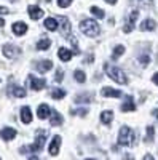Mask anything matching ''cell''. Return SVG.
I'll return each instance as SVG.
<instances>
[{"mask_svg": "<svg viewBox=\"0 0 158 160\" xmlns=\"http://www.w3.org/2000/svg\"><path fill=\"white\" fill-rule=\"evenodd\" d=\"M105 72H107V75H109L112 80H115L117 83H120V85H126V83H128L126 74H125L122 69L115 68V66H109V64H105Z\"/></svg>", "mask_w": 158, "mask_h": 160, "instance_id": "obj_3", "label": "cell"}, {"mask_svg": "<svg viewBox=\"0 0 158 160\" xmlns=\"http://www.w3.org/2000/svg\"><path fill=\"white\" fill-rule=\"evenodd\" d=\"M74 77H75V80H77L78 83H85V80H86V75H85L83 71H75Z\"/></svg>", "mask_w": 158, "mask_h": 160, "instance_id": "obj_27", "label": "cell"}, {"mask_svg": "<svg viewBox=\"0 0 158 160\" xmlns=\"http://www.w3.org/2000/svg\"><path fill=\"white\" fill-rule=\"evenodd\" d=\"M146 160H155V158H153V157L149 154V155H146Z\"/></svg>", "mask_w": 158, "mask_h": 160, "instance_id": "obj_40", "label": "cell"}, {"mask_svg": "<svg viewBox=\"0 0 158 160\" xmlns=\"http://www.w3.org/2000/svg\"><path fill=\"white\" fill-rule=\"evenodd\" d=\"M80 31L88 37H94V35L99 34L101 28H99L98 21H94V19H83L80 22Z\"/></svg>", "mask_w": 158, "mask_h": 160, "instance_id": "obj_4", "label": "cell"}, {"mask_svg": "<svg viewBox=\"0 0 158 160\" xmlns=\"http://www.w3.org/2000/svg\"><path fill=\"white\" fill-rule=\"evenodd\" d=\"M137 2H139L141 5H146V7L152 5V0H137Z\"/></svg>", "mask_w": 158, "mask_h": 160, "instance_id": "obj_34", "label": "cell"}, {"mask_svg": "<svg viewBox=\"0 0 158 160\" xmlns=\"http://www.w3.org/2000/svg\"><path fill=\"white\" fill-rule=\"evenodd\" d=\"M70 3H72V0H58V7L61 8H67Z\"/></svg>", "mask_w": 158, "mask_h": 160, "instance_id": "obj_31", "label": "cell"}, {"mask_svg": "<svg viewBox=\"0 0 158 160\" xmlns=\"http://www.w3.org/2000/svg\"><path fill=\"white\" fill-rule=\"evenodd\" d=\"M105 2H107V3H112V5H113V3H117V0H105Z\"/></svg>", "mask_w": 158, "mask_h": 160, "instance_id": "obj_41", "label": "cell"}, {"mask_svg": "<svg viewBox=\"0 0 158 160\" xmlns=\"http://www.w3.org/2000/svg\"><path fill=\"white\" fill-rule=\"evenodd\" d=\"M85 160H94V158H85Z\"/></svg>", "mask_w": 158, "mask_h": 160, "instance_id": "obj_43", "label": "cell"}, {"mask_svg": "<svg viewBox=\"0 0 158 160\" xmlns=\"http://www.w3.org/2000/svg\"><path fill=\"white\" fill-rule=\"evenodd\" d=\"M50 114H51V108H50V106L48 104H40V108H38V111H37L38 118H46Z\"/></svg>", "mask_w": 158, "mask_h": 160, "instance_id": "obj_16", "label": "cell"}, {"mask_svg": "<svg viewBox=\"0 0 158 160\" xmlns=\"http://www.w3.org/2000/svg\"><path fill=\"white\" fill-rule=\"evenodd\" d=\"M46 2H50V0H46Z\"/></svg>", "mask_w": 158, "mask_h": 160, "instance_id": "obj_44", "label": "cell"}, {"mask_svg": "<svg viewBox=\"0 0 158 160\" xmlns=\"http://www.w3.org/2000/svg\"><path fill=\"white\" fill-rule=\"evenodd\" d=\"M118 144L120 146H129V148L136 146V133L129 127H122L120 135H118Z\"/></svg>", "mask_w": 158, "mask_h": 160, "instance_id": "obj_2", "label": "cell"}, {"mask_svg": "<svg viewBox=\"0 0 158 160\" xmlns=\"http://www.w3.org/2000/svg\"><path fill=\"white\" fill-rule=\"evenodd\" d=\"M46 136L48 133L45 130H37V136H35V142L31 144V146H26V148L21 149V152H38L43 149L45 146V141H46Z\"/></svg>", "mask_w": 158, "mask_h": 160, "instance_id": "obj_1", "label": "cell"}, {"mask_svg": "<svg viewBox=\"0 0 158 160\" xmlns=\"http://www.w3.org/2000/svg\"><path fill=\"white\" fill-rule=\"evenodd\" d=\"M123 51H125V47H123V45H118V47H115V50H113V58L117 59L120 55H123Z\"/></svg>", "mask_w": 158, "mask_h": 160, "instance_id": "obj_29", "label": "cell"}, {"mask_svg": "<svg viewBox=\"0 0 158 160\" xmlns=\"http://www.w3.org/2000/svg\"><path fill=\"white\" fill-rule=\"evenodd\" d=\"M58 28H59V32H61V35L62 37H65L67 38L69 35H72L70 32H72V26H70V21L65 18V16H61L59 19H58Z\"/></svg>", "mask_w": 158, "mask_h": 160, "instance_id": "obj_5", "label": "cell"}, {"mask_svg": "<svg viewBox=\"0 0 158 160\" xmlns=\"http://www.w3.org/2000/svg\"><path fill=\"white\" fill-rule=\"evenodd\" d=\"M91 13H93L94 16H98L99 19H102V18H104V15H105V13H104L101 8H96V7H91Z\"/></svg>", "mask_w": 158, "mask_h": 160, "instance_id": "obj_28", "label": "cell"}, {"mask_svg": "<svg viewBox=\"0 0 158 160\" xmlns=\"http://www.w3.org/2000/svg\"><path fill=\"white\" fill-rule=\"evenodd\" d=\"M13 95H15L16 98H26V90L21 88V87H13Z\"/></svg>", "mask_w": 158, "mask_h": 160, "instance_id": "obj_25", "label": "cell"}, {"mask_svg": "<svg viewBox=\"0 0 158 160\" xmlns=\"http://www.w3.org/2000/svg\"><path fill=\"white\" fill-rule=\"evenodd\" d=\"M51 68H53V62H51L50 59H45V61L37 62V71L40 72V74H45V72H48Z\"/></svg>", "mask_w": 158, "mask_h": 160, "instance_id": "obj_13", "label": "cell"}, {"mask_svg": "<svg viewBox=\"0 0 158 160\" xmlns=\"http://www.w3.org/2000/svg\"><path fill=\"white\" fill-rule=\"evenodd\" d=\"M152 114H153V115L158 118V109H153V112H152Z\"/></svg>", "mask_w": 158, "mask_h": 160, "instance_id": "obj_39", "label": "cell"}, {"mask_svg": "<svg viewBox=\"0 0 158 160\" xmlns=\"http://www.w3.org/2000/svg\"><path fill=\"white\" fill-rule=\"evenodd\" d=\"M50 45H51V40H50V38H42L40 42L37 43V48H38V50H48Z\"/></svg>", "mask_w": 158, "mask_h": 160, "instance_id": "obj_24", "label": "cell"}, {"mask_svg": "<svg viewBox=\"0 0 158 160\" xmlns=\"http://www.w3.org/2000/svg\"><path fill=\"white\" fill-rule=\"evenodd\" d=\"M136 109V106H134V101H133V96H126V102L122 104V111L123 112H131V111H134Z\"/></svg>", "mask_w": 158, "mask_h": 160, "instance_id": "obj_15", "label": "cell"}, {"mask_svg": "<svg viewBox=\"0 0 158 160\" xmlns=\"http://www.w3.org/2000/svg\"><path fill=\"white\" fill-rule=\"evenodd\" d=\"M27 82H29V87L34 90V91H40L46 87V80L43 78H35L34 75H29L27 77Z\"/></svg>", "mask_w": 158, "mask_h": 160, "instance_id": "obj_6", "label": "cell"}, {"mask_svg": "<svg viewBox=\"0 0 158 160\" xmlns=\"http://www.w3.org/2000/svg\"><path fill=\"white\" fill-rule=\"evenodd\" d=\"M3 26H5V19L0 18V28H3Z\"/></svg>", "mask_w": 158, "mask_h": 160, "instance_id": "obj_37", "label": "cell"}, {"mask_svg": "<svg viewBox=\"0 0 158 160\" xmlns=\"http://www.w3.org/2000/svg\"><path fill=\"white\" fill-rule=\"evenodd\" d=\"M102 96L105 98H122V91L120 90H113V88H109V87H105L102 88Z\"/></svg>", "mask_w": 158, "mask_h": 160, "instance_id": "obj_10", "label": "cell"}, {"mask_svg": "<svg viewBox=\"0 0 158 160\" xmlns=\"http://www.w3.org/2000/svg\"><path fill=\"white\" fill-rule=\"evenodd\" d=\"M29 160H38V157H35V155H32V157H29Z\"/></svg>", "mask_w": 158, "mask_h": 160, "instance_id": "obj_42", "label": "cell"}, {"mask_svg": "<svg viewBox=\"0 0 158 160\" xmlns=\"http://www.w3.org/2000/svg\"><path fill=\"white\" fill-rule=\"evenodd\" d=\"M21 122L26 123V125L32 122V112H31V109L27 108V106L21 108Z\"/></svg>", "mask_w": 158, "mask_h": 160, "instance_id": "obj_11", "label": "cell"}, {"mask_svg": "<svg viewBox=\"0 0 158 160\" xmlns=\"http://www.w3.org/2000/svg\"><path fill=\"white\" fill-rule=\"evenodd\" d=\"M62 77H64V72H62V69H59V71L56 72V77H55V80H56V82H61V80H62Z\"/></svg>", "mask_w": 158, "mask_h": 160, "instance_id": "obj_32", "label": "cell"}, {"mask_svg": "<svg viewBox=\"0 0 158 160\" xmlns=\"http://www.w3.org/2000/svg\"><path fill=\"white\" fill-rule=\"evenodd\" d=\"M153 141V127L147 128V136H146V142H152Z\"/></svg>", "mask_w": 158, "mask_h": 160, "instance_id": "obj_30", "label": "cell"}, {"mask_svg": "<svg viewBox=\"0 0 158 160\" xmlns=\"http://www.w3.org/2000/svg\"><path fill=\"white\" fill-rule=\"evenodd\" d=\"M152 80H153V83H156V85H158V72H156V74L152 77Z\"/></svg>", "mask_w": 158, "mask_h": 160, "instance_id": "obj_35", "label": "cell"}, {"mask_svg": "<svg viewBox=\"0 0 158 160\" xmlns=\"http://www.w3.org/2000/svg\"><path fill=\"white\" fill-rule=\"evenodd\" d=\"M112 118H113V112H112V111H104V112L101 114V122H102L104 125H109V123L112 122Z\"/></svg>", "mask_w": 158, "mask_h": 160, "instance_id": "obj_22", "label": "cell"}, {"mask_svg": "<svg viewBox=\"0 0 158 160\" xmlns=\"http://www.w3.org/2000/svg\"><path fill=\"white\" fill-rule=\"evenodd\" d=\"M0 13H8V8H5V7H0Z\"/></svg>", "mask_w": 158, "mask_h": 160, "instance_id": "obj_36", "label": "cell"}, {"mask_svg": "<svg viewBox=\"0 0 158 160\" xmlns=\"http://www.w3.org/2000/svg\"><path fill=\"white\" fill-rule=\"evenodd\" d=\"M139 61H141L142 64H147V62H150V56H147V55H142V56L139 58Z\"/></svg>", "mask_w": 158, "mask_h": 160, "instance_id": "obj_33", "label": "cell"}, {"mask_svg": "<svg viewBox=\"0 0 158 160\" xmlns=\"http://www.w3.org/2000/svg\"><path fill=\"white\" fill-rule=\"evenodd\" d=\"M43 15H45L43 10H40L38 7H29V16H31L34 21H35V19H40Z\"/></svg>", "mask_w": 158, "mask_h": 160, "instance_id": "obj_17", "label": "cell"}, {"mask_svg": "<svg viewBox=\"0 0 158 160\" xmlns=\"http://www.w3.org/2000/svg\"><path fill=\"white\" fill-rule=\"evenodd\" d=\"M64 96H65V91H64V90H58V88H56V90L51 91V98H53V99H62Z\"/></svg>", "mask_w": 158, "mask_h": 160, "instance_id": "obj_26", "label": "cell"}, {"mask_svg": "<svg viewBox=\"0 0 158 160\" xmlns=\"http://www.w3.org/2000/svg\"><path fill=\"white\" fill-rule=\"evenodd\" d=\"M137 16H139V11H137V10L131 11V15H129V18H128V24H125V28H123V31H125V32H131V31H133Z\"/></svg>", "mask_w": 158, "mask_h": 160, "instance_id": "obj_8", "label": "cell"}, {"mask_svg": "<svg viewBox=\"0 0 158 160\" xmlns=\"http://www.w3.org/2000/svg\"><path fill=\"white\" fill-rule=\"evenodd\" d=\"M19 53H21V50L18 47H15V45H11V43L3 45V55H5V58H15L16 55H19Z\"/></svg>", "mask_w": 158, "mask_h": 160, "instance_id": "obj_7", "label": "cell"}, {"mask_svg": "<svg viewBox=\"0 0 158 160\" xmlns=\"http://www.w3.org/2000/svg\"><path fill=\"white\" fill-rule=\"evenodd\" d=\"M61 123H62V115L56 109H51V125L53 127H58Z\"/></svg>", "mask_w": 158, "mask_h": 160, "instance_id": "obj_18", "label": "cell"}, {"mask_svg": "<svg viewBox=\"0 0 158 160\" xmlns=\"http://www.w3.org/2000/svg\"><path fill=\"white\" fill-rule=\"evenodd\" d=\"M123 158H125V160H133V157H131V155H129V154H126V155H125V157H123Z\"/></svg>", "mask_w": 158, "mask_h": 160, "instance_id": "obj_38", "label": "cell"}, {"mask_svg": "<svg viewBox=\"0 0 158 160\" xmlns=\"http://www.w3.org/2000/svg\"><path fill=\"white\" fill-rule=\"evenodd\" d=\"M59 146H61V136L59 135H56L55 138H53V141H51V144H50V154L51 155H58V152H59Z\"/></svg>", "mask_w": 158, "mask_h": 160, "instance_id": "obj_9", "label": "cell"}, {"mask_svg": "<svg viewBox=\"0 0 158 160\" xmlns=\"http://www.w3.org/2000/svg\"><path fill=\"white\" fill-rule=\"evenodd\" d=\"M13 32H15L16 35H24L26 32H27V24L26 22H15L13 24Z\"/></svg>", "mask_w": 158, "mask_h": 160, "instance_id": "obj_14", "label": "cell"}, {"mask_svg": "<svg viewBox=\"0 0 158 160\" xmlns=\"http://www.w3.org/2000/svg\"><path fill=\"white\" fill-rule=\"evenodd\" d=\"M0 136H2V139L5 141H11V139H15L16 138V130L15 128H3L2 133H0Z\"/></svg>", "mask_w": 158, "mask_h": 160, "instance_id": "obj_12", "label": "cell"}, {"mask_svg": "<svg viewBox=\"0 0 158 160\" xmlns=\"http://www.w3.org/2000/svg\"><path fill=\"white\" fill-rule=\"evenodd\" d=\"M155 28H156V22L153 19H150V18H147L146 21L141 24V29L142 31H155Z\"/></svg>", "mask_w": 158, "mask_h": 160, "instance_id": "obj_20", "label": "cell"}, {"mask_svg": "<svg viewBox=\"0 0 158 160\" xmlns=\"http://www.w3.org/2000/svg\"><path fill=\"white\" fill-rule=\"evenodd\" d=\"M58 56L61 58V61H64V62H67L70 58H72V53L67 50V48H64V47H61L59 50H58Z\"/></svg>", "mask_w": 158, "mask_h": 160, "instance_id": "obj_19", "label": "cell"}, {"mask_svg": "<svg viewBox=\"0 0 158 160\" xmlns=\"http://www.w3.org/2000/svg\"><path fill=\"white\" fill-rule=\"evenodd\" d=\"M45 28H46L48 31H51V32H55V31L58 29V19H55V18H46V19H45Z\"/></svg>", "mask_w": 158, "mask_h": 160, "instance_id": "obj_21", "label": "cell"}, {"mask_svg": "<svg viewBox=\"0 0 158 160\" xmlns=\"http://www.w3.org/2000/svg\"><path fill=\"white\" fill-rule=\"evenodd\" d=\"M94 98H93V95L91 93H88V95H78L77 98H75V102H91Z\"/></svg>", "mask_w": 158, "mask_h": 160, "instance_id": "obj_23", "label": "cell"}]
</instances>
